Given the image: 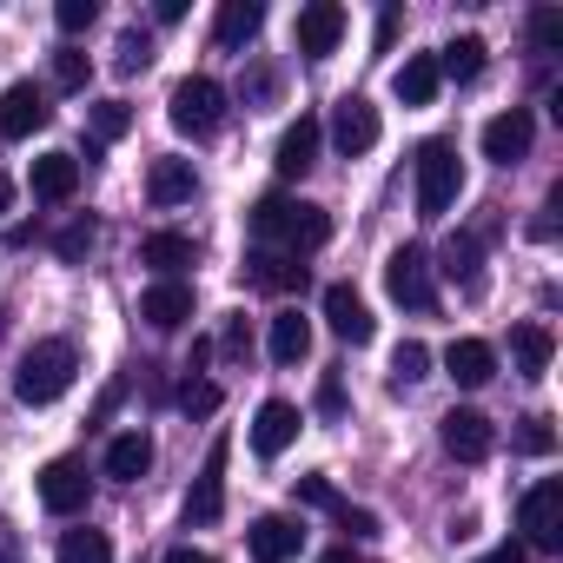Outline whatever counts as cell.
Here are the masks:
<instances>
[{"label": "cell", "mask_w": 563, "mask_h": 563, "mask_svg": "<svg viewBox=\"0 0 563 563\" xmlns=\"http://www.w3.org/2000/svg\"><path fill=\"white\" fill-rule=\"evenodd\" d=\"M339 41H345V8H339V0H312V8L299 14V54L325 60Z\"/></svg>", "instance_id": "obj_15"}, {"label": "cell", "mask_w": 563, "mask_h": 563, "mask_svg": "<svg viewBox=\"0 0 563 563\" xmlns=\"http://www.w3.org/2000/svg\"><path fill=\"white\" fill-rule=\"evenodd\" d=\"M451 286H464V292H484V232H457L451 245H444V265H438Z\"/></svg>", "instance_id": "obj_21"}, {"label": "cell", "mask_w": 563, "mask_h": 563, "mask_svg": "<svg viewBox=\"0 0 563 563\" xmlns=\"http://www.w3.org/2000/svg\"><path fill=\"white\" fill-rule=\"evenodd\" d=\"M332 517H339V530H352V537H378V517H372V510H352V504H339Z\"/></svg>", "instance_id": "obj_42"}, {"label": "cell", "mask_w": 563, "mask_h": 563, "mask_svg": "<svg viewBox=\"0 0 563 563\" xmlns=\"http://www.w3.org/2000/svg\"><path fill=\"white\" fill-rule=\"evenodd\" d=\"M252 232H258V239H278V245L299 258V252H319V245L332 239V219H325L319 206H306V199L265 192V199L252 206Z\"/></svg>", "instance_id": "obj_1"}, {"label": "cell", "mask_w": 563, "mask_h": 563, "mask_svg": "<svg viewBox=\"0 0 563 563\" xmlns=\"http://www.w3.org/2000/svg\"><path fill=\"white\" fill-rule=\"evenodd\" d=\"M8 206H14V179L0 173V219H8Z\"/></svg>", "instance_id": "obj_48"}, {"label": "cell", "mask_w": 563, "mask_h": 563, "mask_svg": "<svg viewBox=\"0 0 563 563\" xmlns=\"http://www.w3.org/2000/svg\"><path fill=\"white\" fill-rule=\"evenodd\" d=\"M418 378H431V352H424L418 339H405V345L391 352V385L405 391V385H418Z\"/></svg>", "instance_id": "obj_33"}, {"label": "cell", "mask_w": 563, "mask_h": 563, "mask_svg": "<svg viewBox=\"0 0 563 563\" xmlns=\"http://www.w3.org/2000/svg\"><path fill=\"white\" fill-rule=\"evenodd\" d=\"M146 471H153V438H146V431H120V438L107 444V477L140 484Z\"/></svg>", "instance_id": "obj_24"}, {"label": "cell", "mask_w": 563, "mask_h": 563, "mask_svg": "<svg viewBox=\"0 0 563 563\" xmlns=\"http://www.w3.org/2000/svg\"><path fill=\"white\" fill-rule=\"evenodd\" d=\"M306 352H312V325H306L299 312H278V319H272V358H278V365H299Z\"/></svg>", "instance_id": "obj_30"}, {"label": "cell", "mask_w": 563, "mask_h": 563, "mask_svg": "<svg viewBox=\"0 0 563 563\" xmlns=\"http://www.w3.org/2000/svg\"><path fill=\"white\" fill-rule=\"evenodd\" d=\"M54 556L60 563H113V543H107V530H67Z\"/></svg>", "instance_id": "obj_31"}, {"label": "cell", "mask_w": 563, "mask_h": 563, "mask_svg": "<svg viewBox=\"0 0 563 563\" xmlns=\"http://www.w3.org/2000/svg\"><path fill=\"white\" fill-rule=\"evenodd\" d=\"M87 74H93V67H87V54H80V47H60V54H54V87H60V93H80V87H87Z\"/></svg>", "instance_id": "obj_34"}, {"label": "cell", "mask_w": 563, "mask_h": 563, "mask_svg": "<svg viewBox=\"0 0 563 563\" xmlns=\"http://www.w3.org/2000/svg\"><path fill=\"white\" fill-rule=\"evenodd\" d=\"M54 245H60V258H87V252H93V219H74Z\"/></svg>", "instance_id": "obj_39"}, {"label": "cell", "mask_w": 563, "mask_h": 563, "mask_svg": "<svg viewBox=\"0 0 563 563\" xmlns=\"http://www.w3.org/2000/svg\"><path fill=\"white\" fill-rule=\"evenodd\" d=\"M93 14H100V8H93V0H60V8H54V21H60V34H87V27H93Z\"/></svg>", "instance_id": "obj_38"}, {"label": "cell", "mask_w": 563, "mask_h": 563, "mask_svg": "<svg viewBox=\"0 0 563 563\" xmlns=\"http://www.w3.org/2000/svg\"><path fill=\"white\" fill-rule=\"evenodd\" d=\"M179 411H186V418H212V411H219V385H212V378H186V385H179Z\"/></svg>", "instance_id": "obj_35"}, {"label": "cell", "mask_w": 563, "mask_h": 563, "mask_svg": "<svg viewBox=\"0 0 563 563\" xmlns=\"http://www.w3.org/2000/svg\"><path fill=\"white\" fill-rule=\"evenodd\" d=\"M510 358H517V372H523V378H543V372H550V358H556L550 325H517V332H510Z\"/></svg>", "instance_id": "obj_27"}, {"label": "cell", "mask_w": 563, "mask_h": 563, "mask_svg": "<svg viewBox=\"0 0 563 563\" xmlns=\"http://www.w3.org/2000/svg\"><path fill=\"white\" fill-rule=\"evenodd\" d=\"M87 497H93V477H87L80 457H54V464L41 471V504H47L54 517H80Z\"/></svg>", "instance_id": "obj_9"}, {"label": "cell", "mask_w": 563, "mask_h": 563, "mask_svg": "<svg viewBox=\"0 0 563 563\" xmlns=\"http://www.w3.org/2000/svg\"><path fill=\"white\" fill-rule=\"evenodd\" d=\"M517 451H530V457H543V451H556V431H550L543 418H523V431H517Z\"/></svg>", "instance_id": "obj_40"}, {"label": "cell", "mask_w": 563, "mask_h": 563, "mask_svg": "<svg viewBox=\"0 0 563 563\" xmlns=\"http://www.w3.org/2000/svg\"><path fill=\"white\" fill-rule=\"evenodd\" d=\"M438 438H444V451H451L457 464H484V457L497 451L490 418H484V411H471V405H451V411L438 418Z\"/></svg>", "instance_id": "obj_7"}, {"label": "cell", "mask_w": 563, "mask_h": 563, "mask_svg": "<svg viewBox=\"0 0 563 563\" xmlns=\"http://www.w3.org/2000/svg\"><path fill=\"white\" fill-rule=\"evenodd\" d=\"M325 325H332L345 345H372V332H378L372 306H365L352 286H325Z\"/></svg>", "instance_id": "obj_14"}, {"label": "cell", "mask_w": 563, "mask_h": 563, "mask_svg": "<svg viewBox=\"0 0 563 563\" xmlns=\"http://www.w3.org/2000/svg\"><path fill=\"white\" fill-rule=\"evenodd\" d=\"M299 550H306V530L292 517H258L252 523V556L258 563H292Z\"/></svg>", "instance_id": "obj_19"}, {"label": "cell", "mask_w": 563, "mask_h": 563, "mask_svg": "<svg viewBox=\"0 0 563 563\" xmlns=\"http://www.w3.org/2000/svg\"><path fill=\"white\" fill-rule=\"evenodd\" d=\"M477 563H530V550H523V543H504V550H490V556H477Z\"/></svg>", "instance_id": "obj_45"}, {"label": "cell", "mask_w": 563, "mask_h": 563, "mask_svg": "<svg viewBox=\"0 0 563 563\" xmlns=\"http://www.w3.org/2000/svg\"><path fill=\"white\" fill-rule=\"evenodd\" d=\"M140 319H146L153 332H179V325L192 319V286H186V278H159V286H146Z\"/></svg>", "instance_id": "obj_16"}, {"label": "cell", "mask_w": 563, "mask_h": 563, "mask_svg": "<svg viewBox=\"0 0 563 563\" xmlns=\"http://www.w3.org/2000/svg\"><path fill=\"white\" fill-rule=\"evenodd\" d=\"M332 146H339L345 159H358V153L378 146V107H372L365 93H345V100L332 107Z\"/></svg>", "instance_id": "obj_11"}, {"label": "cell", "mask_w": 563, "mask_h": 563, "mask_svg": "<svg viewBox=\"0 0 563 563\" xmlns=\"http://www.w3.org/2000/svg\"><path fill=\"white\" fill-rule=\"evenodd\" d=\"M517 523H523V537H530L523 550H563V484H556V477L530 484Z\"/></svg>", "instance_id": "obj_6"}, {"label": "cell", "mask_w": 563, "mask_h": 563, "mask_svg": "<svg viewBox=\"0 0 563 563\" xmlns=\"http://www.w3.org/2000/svg\"><path fill=\"white\" fill-rule=\"evenodd\" d=\"M391 87H398V100H405V107H431L444 80H438V60H431V54H411V60L398 67V80H391Z\"/></svg>", "instance_id": "obj_29"}, {"label": "cell", "mask_w": 563, "mask_h": 563, "mask_svg": "<svg viewBox=\"0 0 563 563\" xmlns=\"http://www.w3.org/2000/svg\"><path fill=\"white\" fill-rule=\"evenodd\" d=\"M140 265H153L159 278H179L192 265V239L186 232H146L140 239Z\"/></svg>", "instance_id": "obj_26"}, {"label": "cell", "mask_w": 563, "mask_h": 563, "mask_svg": "<svg viewBox=\"0 0 563 563\" xmlns=\"http://www.w3.org/2000/svg\"><path fill=\"white\" fill-rule=\"evenodd\" d=\"M126 126H133V107L126 100H100L93 107V133L100 140H126Z\"/></svg>", "instance_id": "obj_37"}, {"label": "cell", "mask_w": 563, "mask_h": 563, "mask_svg": "<svg viewBox=\"0 0 563 563\" xmlns=\"http://www.w3.org/2000/svg\"><path fill=\"white\" fill-rule=\"evenodd\" d=\"M258 27H265V8H258V0H219V14H212V41H219V47H245Z\"/></svg>", "instance_id": "obj_23"}, {"label": "cell", "mask_w": 563, "mask_h": 563, "mask_svg": "<svg viewBox=\"0 0 563 563\" xmlns=\"http://www.w3.org/2000/svg\"><path fill=\"white\" fill-rule=\"evenodd\" d=\"M74 372H80L74 345H67V339H41V345H27V358H21V372H14V398H21V405H54V398L74 385Z\"/></svg>", "instance_id": "obj_2"}, {"label": "cell", "mask_w": 563, "mask_h": 563, "mask_svg": "<svg viewBox=\"0 0 563 563\" xmlns=\"http://www.w3.org/2000/svg\"><path fill=\"white\" fill-rule=\"evenodd\" d=\"M319 140H325V126L312 120V113H299L286 133H278V153H272V166H278V179H306L312 166H319Z\"/></svg>", "instance_id": "obj_12"}, {"label": "cell", "mask_w": 563, "mask_h": 563, "mask_svg": "<svg viewBox=\"0 0 563 563\" xmlns=\"http://www.w3.org/2000/svg\"><path fill=\"white\" fill-rule=\"evenodd\" d=\"M319 411H325V418H339V411H345V385H339V378H325V385H319Z\"/></svg>", "instance_id": "obj_44"}, {"label": "cell", "mask_w": 563, "mask_h": 563, "mask_svg": "<svg viewBox=\"0 0 563 563\" xmlns=\"http://www.w3.org/2000/svg\"><path fill=\"white\" fill-rule=\"evenodd\" d=\"M438 60V80H457V87H471L477 74H484V41L477 34H457L444 54H431Z\"/></svg>", "instance_id": "obj_28"}, {"label": "cell", "mask_w": 563, "mask_h": 563, "mask_svg": "<svg viewBox=\"0 0 563 563\" xmlns=\"http://www.w3.org/2000/svg\"><path fill=\"white\" fill-rule=\"evenodd\" d=\"M444 372H451L464 391H477V385H490V378H497V352H490L484 339H457V345L444 352Z\"/></svg>", "instance_id": "obj_22"}, {"label": "cell", "mask_w": 563, "mask_h": 563, "mask_svg": "<svg viewBox=\"0 0 563 563\" xmlns=\"http://www.w3.org/2000/svg\"><path fill=\"white\" fill-rule=\"evenodd\" d=\"M299 497H306V504H319V510H339V504H345V497L332 490V477H299Z\"/></svg>", "instance_id": "obj_41"}, {"label": "cell", "mask_w": 563, "mask_h": 563, "mask_svg": "<svg viewBox=\"0 0 563 563\" xmlns=\"http://www.w3.org/2000/svg\"><path fill=\"white\" fill-rule=\"evenodd\" d=\"M192 159H153V173H146V199L153 206H186L192 199Z\"/></svg>", "instance_id": "obj_25"}, {"label": "cell", "mask_w": 563, "mask_h": 563, "mask_svg": "<svg viewBox=\"0 0 563 563\" xmlns=\"http://www.w3.org/2000/svg\"><path fill=\"white\" fill-rule=\"evenodd\" d=\"M319 563H365V556H358V550H352V543H339V550H325V556H319Z\"/></svg>", "instance_id": "obj_47"}, {"label": "cell", "mask_w": 563, "mask_h": 563, "mask_svg": "<svg viewBox=\"0 0 563 563\" xmlns=\"http://www.w3.org/2000/svg\"><path fill=\"white\" fill-rule=\"evenodd\" d=\"M146 67H153V34L126 27V34H120V47H113V74H126V80H133V74H146Z\"/></svg>", "instance_id": "obj_32"}, {"label": "cell", "mask_w": 563, "mask_h": 563, "mask_svg": "<svg viewBox=\"0 0 563 563\" xmlns=\"http://www.w3.org/2000/svg\"><path fill=\"white\" fill-rule=\"evenodd\" d=\"M225 517V438H212L206 451V471L192 477V497H186V530H206Z\"/></svg>", "instance_id": "obj_10"}, {"label": "cell", "mask_w": 563, "mask_h": 563, "mask_svg": "<svg viewBox=\"0 0 563 563\" xmlns=\"http://www.w3.org/2000/svg\"><path fill=\"white\" fill-rule=\"evenodd\" d=\"M385 292H391L398 306H411V312H431V306H438L431 252H424V245H398V252L385 258Z\"/></svg>", "instance_id": "obj_5"}, {"label": "cell", "mask_w": 563, "mask_h": 563, "mask_svg": "<svg viewBox=\"0 0 563 563\" xmlns=\"http://www.w3.org/2000/svg\"><path fill=\"white\" fill-rule=\"evenodd\" d=\"M457 186H464L457 146L451 140H424L418 146V219H444L457 206Z\"/></svg>", "instance_id": "obj_3"}, {"label": "cell", "mask_w": 563, "mask_h": 563, "mask_svg": "<svg viewBox=\"0 0 563 563\" xmlns=\"http://www.w3.org/2000/svg\"><path fill=\"white\" fill-rule=\"evenodd\" d=\"M166 120H173L186 140H212V133L225 126V87H219V80H206V74L179 80V87H173V100H166Z\"/></svg>", "instance_id": "obj_4"}, {"label": "cell", "mask_w": 563, "mask_h": 563, "mask_svg": "<svg viewBox=\"0 0 563 563\" xmlns=\"http://www.w3.org/2000/svg\"><path fill=\"white\" fill-rule=\"evenodd\" d=\"M530 140H537V120H530V107H510V113H497V120L484 126V159L510 166V159H523V153H530Z\"/></svg>", "instance_id": "obj_13"}, {"label": "cell", "mask_w": 563, "mask_h": 563, "mask_svg": "<svg viewBox=\"0 0 563 563\" xmlns=\"http://www.w3.org/2000/svg\"><path fill=\"white\" fill-rule=\"evenodd\" d=\"M245 278H252L258 292H299V286H306V265H299L292 252H265V245H258V252L245 258Z\"/></svg>", "instance_id": "obj_18"}, {"label": "cell", "mask_w": 563, "mask_h": 563, "mask_svg": "<svg viewBox=\"0 0 563 563\" xmlns=\"http://www.w3.org/2000/svg\"><path fill=\"white\" fill-rule=\"evenodd\" d=\"M74 192H80V159H74V153H41V159H34V199L67 206Z\"/></svg>", "instance_id": "obj_20"}, {"label": "cell", "mask_w": 563, "mask_h": 563, "mask_svg": "<svg viewBox=\"0 0 563 563\" xmlns=\"http://www.w3.org/2000/svg\"><path fill=\"white\" fill-rule=\"evenodd\" d=\"M166 563H219V556H212V550H192V543H179V550H173Z\"/></svg>", "instance_id": "obj_46"}, {"label": "cell", "mask_w": 563, "mask_h": 563, "mask_svg": "<svg viewBox=\"0 0 563 563\" xmlns=\"http://www.w3.org/2000/svg\"><path fill=\"white\" fill-rule=\"evenodd\" d=\"M530 47H537V54H556V47H563V14H556V8H537V14H530Z\"/></svg>", "instance_id": "obj_36"}, {"label": "cell", "mask_w": 563, "mask_h": 563, "mask_svg": "<svg viewBox=\"0 0 563 563\" xmlns=\"http://www.w3.org/2000/svg\"><path fill=\"white\" fill-rule=\"evenodd\" d=\"M41 126H54V100H47V87L14 80L8 93H0V133H8V140H27V133H41Z\"/></svg>", "instance_id": "obj_8"}, {"label": "cell", "mask_w": 563, "mask_h": 563, "mask_svg": "<svg viewBox=\"0 0 563 563\" xmlns=\"http://www.w3.org/2000/svg\"><path fill=\"white\" fill-rule=\"evenodd\" d=\"M299 405H286V398H265L258 405V418H252V451L258 457H278V451H286L292 438H299Z\"/></svg>", "instance_id": "obj_17"}, {"label": "cell", "mask_w": 563, "mask_h": 563, "mask_svg": "<svg viewBox=\"0 0 563 563\" xmlns=\"http://www.w3.org/2000/svg\"><path fill=\"white\" fill-rule=\"evenodd\" d=\"M0 563H27V556H21V530H14L8 517H0Z\"/></svg>", "instance_id": "obj_43"}]
</instances>
